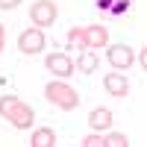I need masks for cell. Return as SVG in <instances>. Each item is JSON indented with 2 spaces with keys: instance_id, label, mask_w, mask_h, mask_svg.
I'll return each mask as SVG.
<instances>
[{
  "instance_id": "obj_1",
  "label": "cell",
  "mask_w": 147,
  "mask_h": 147,
  "mask_svg": "<svg viewBox=\"0 0 147 147\" xmlns=\"http://www.w3.org/2000/svg\"><path fill=\"white\" fill-rule=\"evenodd\" d=\"M0 115H3V118H9L15 129H30V127H32V121H35V112H32V106L21 103L15 94H6V97H0Z\"/></svg>"
},
{
  "instance_id": "obj_2",
  "label": "cell",
  "mask_w": 147,
  "mask_h": 147,
  "mask_svg": "<svg viewBox=\"0 0 147 147\" xmlns=\"http://www.w3.org/2000/svg\"><path fill=\"white\" fill-rule=\"evenodd\" d=\"M68 41H71V44H80L82 50H91V47H106L109 32L100 27V24H88V27L71 30V32H68Z\"/></svg>"
},
{
  "instance_id": "obj_3",
  "label": "cell",
  "mask_w": 147,
  "mask_h": 147,
  "mask_svg": "<svg viewBox=\"0 0 147 147\" xmlns=\"http://www.w3.org/2000/svg\"><path fill=\"white\" fill-rule=\"evenodd\" d=\"M44 97H47V100H50L53 106L65 109V112H71V109H77V106H80V94L74 91L68 82H47Z\"/></svg>"
},
{
  "instance_id": "obj_4",
  "label": "cell",
  "mask_w": 147,
  "mask_h": 147,
  "mask_svg": "<svg viewBox=\"0 0 147 147\" xmlns=\"http://www.w3.org/2000/svg\"><path fill=\"white\" fill-rule=\"evenodd\" d=\"M56 15H59V9H56L53 0H35V3L30 6V21H32L38 30L56 24Z\"/></svg>"
},
{
  "instance_id": "obj_5",
  "label": "cell",
  "mask_w": 147,
  "mask_h": 147,
  "mask_svg": "<svg viewBox=\"0 0 147 147\" xmlns=\"http://www.w3.org/2000/svg\"><path fill=\"white\" fill-rule=\"evenodd\" d=\"M41 47H44V32H41L38 27L24 30V32L18 35V50H21V53L35 56V53H41Z\"/></svg>"
},
{
  "instance_id": "obj_6",
  "label": "cell",
  "mask_w": 147,
  "mask_h": 147,
  "mask_svg": "<svg viewBox=\"0 0 147 147\" xmlns=\"http://www.w3.org/2000/svg\"><path fill=\"white\" fill-rule=\"evenodd\" d=\"M47 71L56 74L59 80H65V77H71V74L77 71V65H74L71 56H65V53H50L47 56Z\"/></svg>"
},
{
  "instance_id": "obj_7",
  "label": "cell",
  "mask_w": 147,
  "mask_h": 147,
  "mask_svg": "<svg viewBox=\"0 0 147 147\" xmlns=\"http://www.w3.org/2000/svg\"><path fill=\"white\" fill-rule=\"evenodd\" d=\"M106 56H109V62H112V68H118V71H124V68H129L132 62H136V53H132L127 44H115V47H109Z\"/></svg>"
},
{
  "instance_id": "obj_8",
  "label": "cell",
  "mask_w": 147,
  "mask_h": 147,
  "mask_svg": "<svg viewBox=\"0 0 147 147\" xmlns=\"http://www.w3.org/2000/svg\"><path fill=\"white\" fill-rule=\"evenodd\" d=\"M103 88L112 94V97H127L129 94V82H127V77H121V74H106Z\"/></svg>"
},
{
  "instance_id": "obj_9",
  "label": "cell",
  "mask_w": 147,
  "mask_h": 147,
  "mask_svg": "<svg viewBox=\"0 0 147 147\" xmlns=\"http://www.w3.org/2000/svg\"><path fill=\"white\" fill-rule=\"evenodd\" d=\"M88 127L94 129V132H100V129H109L112 127V112L109 109H91V115H88Z\"/></svg>"
},
{
  "instance_id": "obj_10",
  "label": "cell",
  "mask_w": 147,
  "mask_h": 147,
  "mask_svg": "<svg viewBox=\"0 0 147 147\" xmlns=\"http://www.w3.org/2000/svg\"><path fill=\"white\" fill-rule=\"evenodd\" d=\"M74 65H77V71H80V74H94V71H97V65H100V59H97V53H91V50H82V53H80V59H77Z\"/></svg>"
},
{
  "instance_id": "obj_11",
  "label": "cell",
  "mask_w": 147,
  "mask_h": 147,
  "mask_svg": "<svg viewBox=\"0 0 147 147\" xmlns=\"http://www.w3.org/2000/svg\"><path fill=\"white\" fill-rule=\"evenodd\" d=\"M32 147H53L56 144V132L50 129V127H41V129H35L32 132V141H30Z\"/></svg>"
},
{
  "instance_id": "obj_12",
  "label": "cell",
  "mask_w": 147,
  "mask_h": 147,
  "mask_svg": "<svg viewBox=\"0 0 147 147\" xmlns=\"http://www.w3.org/2000/svg\"><path fill=\"white\" fill-rule=\"evenodd\" d=\"M127 144H129V138L124 132H112L109 138H103V147H127Z\"/></svg>"
},
{
  "instance_id": "obj_13",
  "label": "cell",
  "mask_w": 147,
  "mask_h": 147,
  "mask_svg": "<svg viewBox=\"0 0 147 147\" xmlns=\"http://www.w3.org/2000/svg\"><path fill=\"white\" fill-rule=\"evenodd\" d=\"M82 147H103V138L97 136V132H91L88 138H82Z\"/></svg>"
},
{
  "instance_id": "obj_14",
  "label": "cell",
  "mask_w": 147,
  "mask_h": 147,
  "mask_svg": "<svg viewBox=\"0 0 147 147\" xmlns=\"http://www.w3.org/2000/svg\"><path fill=\"white\" fill-rule=\"evenodd\" d=\"M21 0H0V9H15Z\"/></svg>"
},
{
  "instance_id": "obj_15",
  "label": "cell",
  "mask_w": 147,
  "mask_h": 147,
  "mask_svg": "<svg viewBox=\"0 0 147 147\" xmlns=\"http://www.w3.org/2000/svg\"><path fill=\"white\" fill-rule=\"evenodd\" d=\"M3 44H6V30H3V24H0V50H3Z\"/></svg>"
}]
</instances>
